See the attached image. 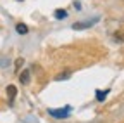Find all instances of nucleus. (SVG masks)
I'll return each instance as SVG.
<instances>
[{
    "label": "nucleus",
    "mask_w": 124,
    "mask_h": 123,
    "mask_svg": "<svg viewBox=\"0 0 124 123\" xmlns=\"http://www.w3.org/2000/svg\"><path fill=\"white\" fill-rule=\"evenodd\" d=\"M66 16H67V12H66V10H62V9L55 10V18H57V19H64Z\"/></svg>",
    "instance_id": "obj_7"
},
{
    "label": "nucleus",
    "mask_w": 124,
    "mask_h": 123,
    "mask_svg": "<svg viewBox=\"0 0 124 123\" xmlns=\"http://www.w3.org/2000/svg\"><path fill=\"white\" fill-rule=\"evenodd\" d=\"M19 80H21V83H23V85H26V83L29 82V71H28V69L21 73V78H19Z\"/></svg>",
    "instance_id": "obj_6"
},
{
    "label": "nucleus",
    "mask_w": 124,
    "mask_h": 123,
    "mask_svg": "<svg viewBox=\"0 0 124 123\" xmlns=\"http://www.w3.org/2000/svg\"><path fill=\"white\" fill-rule=\"evenodd\" d=\"M107 94H108V90H97V101H105V97H107Z\"/></svg>",
    "instance_id": "obj_5"
},
{
    "label": "nucleus",
    "mask_w": 124,
    "mask_h": 123,
    "mask_svg": "<svg viewBox=\"0 0 124 123\" xmlns=\"http://www.w3.org/2000/svg\"><path fill=\"white\" fill-rule=\"evenodd\" d=\"M16 31H17L19 35H26V33H28V26L23 24V23H19L17 26H16Z\"/></svg>",
    "instance_id": "obj_4"
},
{
    "label": "nucleus",
    "mask_w": 124,
    "mask_h": 123,
    "mask_svg": "<svg viewBox=\"0 0 124 123\" xmlns=\"http://www.w3.org/2000/svg\"><path fill=\"white\" fill-rule=\"evenodd\" d=\"M19 2H21V0H19Z\"/></svg>",
    "instance_id": "obj_10"
},
{
    "label": "nucleus",
    "mask_w": 124,
    "mask_h": 123,
    "mask_svg": "<svg viewBox=\"0 0 124 123\" xmlns=\"http://www.w3.org/2000/svg\"><path fill=\"white\" fill-rule=\"evenodd\" d=\"M95 24V21H83V23H74L72 24V29H85V28H90Z\"/></svg>",
    "instance_id": "obj_3"
},
{
    "label": "nucleus",
    "mask_w": 124,
    "mask_h": 123,
    "mask_svg": "<svg viewBox=\"0 0 124 123\" xmlns=\"http://www.w3.org/2000/svg\"><path fill=\"white\" fill-rule=\"evenodd\" d=\"M67 76H69V73H64V75H59V76H57L55 80H66Z\"/></svg>",
    "instance_id": "obj_9"
},
{
    "label": "nucleus",
    "mask_w": 124,
    "mask_h": 123,
    "mask_svg": "<svg viewBox=\"0 0 124 123\" xmlns=\"http://www.w3.org/2000/svg\"><path fill=\"white\" fill-rule=\"evenodd\" d=\"M23 63H24V61L19 57L17 61H16V64H14V69H16V71H19V69H21V66H23Z\"/></svg>",
    "instance_id": "obj_8"
},
{
    "label": "nucleus",
    "mask_w": 124,
    "mask_h": 123,
    "mask_svg": "<svg viewBox=\"0 0 124 123\" xmlns=\"http://www.w3.org/2000/svg\"><path fill=\"white\" fill-rule=\"evenodd\" d=\"M54 118H67L69 113H71V106H66L64 109H50L48 111Z\"/></svg>",
    "instance_id": "obj_1"
},
{
    "label": "nucleus",
    "mask_w": 124,
    "mask_h": 123,
    "mask_svg": "<svg viewBox=\"0 0 124 123\" xmlns=\"http://www.w3.org/2000/svg\"><path fill=\"white\" fill-rule=\"evenodd\" d=\"M16 95H17V88H16L14 85H9V87H7V97H9V102H10V104L14 102Z\"/></svg>",
    "instance_id": "obj_2"
}]
</instances>
